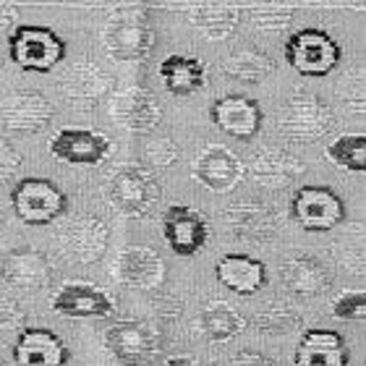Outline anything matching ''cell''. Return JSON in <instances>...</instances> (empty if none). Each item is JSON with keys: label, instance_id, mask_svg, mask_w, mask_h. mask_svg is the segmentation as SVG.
Here are the masks:
<instances>
[{"label": "cell", "instance_id": "1", "mask_svg": "<svg viewBox=\"0 0 366 366\" xmlns=\"http://www.w3.org/2000/svg\"><path fill=\"white\" fill-rule=\"evenodd\" d=\"M102 47L113 61L142 63L154 50V26L147 6H115L102 24Z\"/></svg>", "mask_w": 366, "mask_h": 366}, {"label": "cell", "instance_id": "2", "mask_svg": "<svg viewBox=\"0 0 366 366\" xmlns=\"http://www.w3.org/2000/svg\"><path fill=\"white\" fill-rule=\"evenodd\" d=\"M102 194H105L107 204L123 217H147L160 204L162 186L147 165L126 162L105 178Z\"/></svg>", "mask_w": 366, "mask_h": 366}, {"label": "cell", "instance_id": "3", "mask_svg": "<svg viewBox=\"0 0 366 366\" xmlns=\"http://www.w3.org/2000/svg\"><path fill=\"white\" fill-rule=\"evenodd\" d=\"M335 126V115L317 94L306 89H293L285 97L277 115V131L293 144H314L325 139Z\"/></svg>", "mask_w": 366, "mask_h": 366}, {"label": "cell", "instance_id": "4", "mask_svg": "<svg viewBox=\"0 0 366 366\" xmlns=\"http://www.w3.org/2000/svg\"><path fill=\"white\" fill-rule=\"evenodd\" d=\"M102 345L121 366H149L160 359L162 332L137 317H123L107 325Z\"/></svg>", "mask_w": 366, "mask_h": 366}, {"label": "cell", "instance_id": "5", "mask_svg": "<svg viewBox=\"0 0 366 366\" xmlns=\"http://www.w3.org/2000/svg\"><path fill=\"white\" fill-rule=\"evenodd\" d=\"M8 53L21 71L50 74L66 58V42L50 26L16 24V29L8 34Z\"/></svg>", "mask_w": 366, "mask_h": 366}, {"label": "cell", "instance_id": "6", "mask_svg": "<svg viewBox=\"0 0 366 366\" xmlns=\"http://www.w3.org/2000/svg\"><path fill=\"white\" fill-rule=\"evenodd\" d=\"M282 53H285L290 69L309 79L327 76L330 71L337 69V63L343 58L337 39L330 31L317 29V26L293 31L282 47Z\"/></svg>", "mask_w": 366, "mask_h": 366}, {"label": "cell", "instance_id": "7", "mask_svg": "<svg viewBox=\"0 0 366 366\" xmlns=\"http://www.w3.org/2000/svg\"><path fill=\"white\" fill-rule=\"evenodd\" d=\"M11 204L24 225H50L66 212L69 197L50 178H21L11 189Z\"/></svg>", "mask_w": 366, "mask_h": 366}, {"label": "cell", "instance_id": "8", "mask_svg": "<svg viewBox=\"0 0 366 366\" xmlns=\"http://www.w3.org/2000/svg\"><path fill=\"white\" fill-rule=\"evenodd\" d=\"M290 217L309 233H330L345 220V204L327 186H298L290 199Z\"/></svg>", "mask_w": 366, "mask_h": 366}, {"label": "cell", "instance_id": "9", "mask_svg": "<svg viewBox=\"0 0 366 366\" xmlns=\"http://www.w3.org/2000/svg\"><path fill=\"white\" fill-rule=\"evenodd\" d=\"M110 225L97 214H76L58 230V246L74 264H94L105 257Z\"/></svg>", "mask_w": 366, "mask_h": 366}, {"label": "cell", "instance_id": "10", "mask_svg": "<svg viewBox=\"0 0 366 366\" xmlns=\"http://www.w3.org/2000/svg\"><path fill=\"white\" fill-rule=\"evenodd\" d=\"M160 233L165 244L178 257H197L209 241V222L197 207L191 204H168L162 212Z\"/></svg>", "mask_w": 366, "mask_h": 366}, {"label": "cell", "instance_id": "11", "mask_svg": "<svg viewBox=\"0 0 366 366\" xmlns=\"http://www.w3.org/2000/svg\"><path fill=\"white\" fill-rule=\"evenodd\" d=\"M191 178L212 194H230L246 178V168L233 149L222 144H207L191 162Z\"/></svg>", "mask_w": 366, "mask_h": 366}, {"label": "cell", "instance_id": "12", "mask_svg": "<svg viewBox=\"0 0 366 366\" xmlns=\"http://www.w3.org/2000/svg\"><path fill=\"white\" fill-rule=\"evenodd\" d=\"M222 222L225 230L238 241L246 244H267L272 238H277L282 228L280 212L269 207L267 202H236L228 209H222Z\"/></svg>", "mask_w": 366, "mask_h": 366}, {"label": "cell", "instance_id": "13", "mask_svg": "<svg viewBox=\"0 0 366 366\" xmlns=\"http://www.w3.org/2000/svg\"><path fill=\"white\" fill-rule=\"evenodd\" d=\"M113 86V76L107 74L99 63L81 58L61 76V94L69 102V107L79 113H89L107 97V92Z\"/></svg>", "mask_w": 366, "mask_h": 366}, {"label": "cell", "instance_id": "14", "mask_svg": "<svg viewBox=\"0 0 366 366\" xmlns=\"http://www.w3.org/2000/svg\"><path fill=\"white\" fill-rule=\"evenodd\" d=\"M50 309L66 320H105L115 314V301L94 282L69 280L50 296Z\"/></svg>", "mask_w": 366, "mask_h": 366}, {"label": "cell", "instance_id": "15", "mask_svg": "<svg viewBox=\"0 0 366 366\" xmlns=\"http://www.w3.org/2000/svg\"><path fill=\"white\" fill-rule=\"evenodd\" d=\"M53 121V102L34 89L11 92L0 102V123L11 134H37Z\"/></svg>", "mask_w": 366, "mask_h": 366}, {"label": "cell", "instance_id": "16", "mask_svg": "<svg viewBox=\"0 0 366 366\" xmlns=\"http://www.w3.org/2000/svg\"><path fill=\"white\" fill-rule=\"evenodd\" d=\"M47 149L55 160L69 162V165H99L113 152V142L94 129L66 126L58 134H53Z\"/></svg>", "mask_w": 366, "mask_h": 366}, {"label": "cell", "instance_id": "17", "mask_svg": "<svg viewBox=\"0 0 366 366\" xmlns=\"http://www.w3.org/2000/svg\"><path fill=\"white\" fill-rule=\"evenodd\" d=\"M110 115L131 134H152L162 121V105L147 86H126L110 102Z\"/></svg>", "mask_w": 366, "mask_h": 366}, {"label": "cell", "instance_id": "18", "mask_svg": "<svg viewBox=\"0 0 366 366\" xmlns=\"http://www.w3.org/2000/svg\"><path fill=\"white\" fill-rule=\"evenodd\" d=\"M0 274L14 288L45 290L53 285L55 269L45 252H39L34 246H16L0 259Z\"/></svg>", "mask_w": 366, "mask_h": 366}, {"label": "cell", "instance_id": "19", "mask_svg": "<svg viewBox=\"0 0 366 366\" xmlns=\"http://www.w3.org/2000/svg\"><path fill=\"white\" fill-rule=\"evenodd\" d=\"M246 176L262 189H282L304 176V162L296 154L280 147H259L254 149L249 162H244Z\"/></svg>", "mask_w": 366, "mask_h": 366}, {"label": "cell", "instance_id": "20", "mask_svg": "<svg viewBox=\"0 0 366 366\" xmlns=\"http://www.w3.org/2000/svg\"><path fill=\"white\" fill-rule=\"evenodd\" d=\"M212 123L222 134L233 139H254L262 131V107L257 99L246 97V94H225L217 97L209 107Z\"/></svg>", "mask_w": 366, "mask_h": 366}, {"label": "cell", "instance_id": "21", "mask_svg": "<svg viewBox=\"0 0 366 366\" xmlns=\"http://www.w3.org/2000/svg\"><path fill=\"white\" fill-rule=\"evenodd\" d=\"M69 348L58 332L47 327L19 330L14 343V366H66Z\"/></svg>", "mask_w": 366, "mask_h": 366}, {"label": "cell", "instance_id": "22", "mask_svg": "<svg viewBox=\"0 0 366 366\" xmlns=\"http://www.w3.org/2000/svg\"><path fill=\"white\" fill-rule=\"evenodd\" d=\"M115 280L139 290H154L165 282V262L147 246H126L115 259Z\"/></svg>", "mask_w": 366, "mask_h": 366}, {"label": "cell", "instance_id": "23", "mask_svg": "<svg viewBox=\"0 0 366 366\" xmlns=\"http://www.w3.org/2000/svg\"><path fill=\"white\" fill-rule=\"evenodd\" d=\"M214 277L220 285L238 293V296H254L267 285V264L249 254H225L214 264Z\"/></svg>", "mask_w": 366, "mask_h": 366}, {"label": "cell", "instance_id": "24", "mask_svg": "<svg viewBox=\"0 0 366 366\" xmlns=\"http://www.w3.org/2000/svg\"><path fill=\"white\" fill-rule=\"evenodd\" d=\"M351 353L335 330H306L293 353V366H348Z\"/></svg>", "mask_w": 366, "mask_h": 366}, {"label": "cell", "instance_id": "25", "mask_svg": "<svg viewBox=\"0 0 366 366\" xmlns=\"http://www.w3.org/2000/svg\"><path fill=\"white\" fill-rule=\"evenodd\" d=\"M282 285L296 296H320L332 285L327 264L309 254H290L280 264Z\"/></svg>", "mask_w": 366, "mask_h": 366}, {"label": "cell", "instance_id": "26", "mask_svg": "<svg viewBox=\"0 0 366 366\" xmlns=\"http://www.w3.org/2000/svg\"><path fill=\"white\" fill-rule=\"evenodd\" d=\"M157 74H160L165 92L173 97H191L207 86V66L197 55H168V58H162Z\"/></svg>", "mask_w": 366, "mask_h": 366}, {"label": "cell", "instance_id": "27", "mask_svg": "<svg viewBox=\"0 0 366 366\" xmlns=\"http://www.w3.org/2000/svg\"><path fill=\"white\" fill-rule=\"evenodd\" d=\"M241 8L233 3H197L189 6V24L209 42H225L241 26Z\"/></svg>", "mask_w": 366, "mask_h": 366}, {"label": "cell", "instance_id": "28", "mask_svg": "<svg viewBox=\"0 0 366 366\" xmlns=\"http://www.w3.org/2000/svg\"><path fill=\"white\" fill-rule=\"evenodd\" d=\"M194 330L207 343H230L233 337H238L246 330V320L236 306L214 298L207 306H202Z\"/></svg>", "mask_w": 366, "mask_h": 366}, {"label": "cell", "instance_id": "29", "mask_svg": "<svg viewBox=\"0 0 366 366\" xmlns=\"http://www.w3.org/2000/svg\"><path fill=\"white\" fill-rule=\"evenodd\" d=\"M220 71L233 81L244 84H262L267 76H272L274 61L272 55L259 50V47H241L236 53H230L220 63Z\"/></svg>", "mask_w": 366, "mask_h": 366}, {"label": "cell", "instance_id": "30", "mask_svg": "<svg viewBox=\"0 0 366 366\" xmlns=\"http://www.w3.org/2000/svg\"><path fill=\"white\" fill-rule=\"evenodd\" d=\"M254 327L262 335H290L296 330L304 327V314L296 306L280 298H272L267 304H262L254 314Z\"/></svg>", "mask_w": 366, "mask_h": 366}, {"label": "cell", "instance_id": "31", "mask_svg": "<svg viewBox=\"0 0 366 366\" xmlns=\"http://www.w3.org/2000/svg\"><path fill=\"white\" fill-rule=\"evenodd\" d=\"M327 160L348 173H364L366 170V137L364 134H343L332 139L325 149Z\"/></svg>", "mask_w": 366, "mask_h": 366}, {"label": "cell", "instance_id": "32", "mask_svg": "<svg viewBox=\"0 0 366 366\" xmlns=\"http://www.w3.org/2000/svg\"><path fill=\"white\" fill-rule=\"evenodd\" d=\"M249 24L259 31H282L288 29L293 19H296V6H285V3H257V6L246 8Z\"/></svg>", "mask_w": 366, "mask_h": 366}, {"label": "cell", "instance_id": "33", "mask_svg": "<svg viewBox=\"0 0 366 366\" xmlns=\"http://www.w3.org/2000/svg\"><path fill=\"white\" fill-rule=\"evenodd\" d=\"M330 314L340 322H364L366 320V290L348 288L337 293L330 304Z\"/></svg>", "mask_w": 366, "mask_h": 366}, {"label": "cell", "instance_id": "34", "mask_svg": "<svg viewBox=\"0 0 366 366\" xmlns=\"http://www.w3.org/2000/svg\"><path fill=\"white\" fill-rule=\"evenodd\" d=\"M178 157H181V149H178V144L170 137L154 139V142H149V147H147V162H149L152 168H162V170L173 168L178 162Z\"/></svg>", "mask_w": 366, "mask_h": 366}, {"label": "cell", "instance_id": "35", "mask_svg": "<svg viewBox=\"0 0 366 366\" xmlns=\"http://www.w3.org/2000/svg\"><path fill=\"white\" fill-rule=\"evenodd\" d=\"M26 327V312L24 306L11 296H0V332Z\"/></svg>", "mask_w": 366, "mask_h": 366}, {"label": "cell", "instance_id": "36", "mask_svg": "<svg viewBox=\"0 0 366 366\" xmlns=\"http://www.w3.org/2000/svg\"><path fill=\"white\" fill-rule=\"evenodd\" d=\"M21 168V154L0 137V183H8Z\"/></svg>", "mask_w": 366, "mask_h": 366}, {"label": "cell", "instance_id": "37", "mask_svg": "<svg viewBox=\"0 0 366 366\" xmlns=\"http://www.w3.org/2000/svg\"><path fill=\"white\" fill-rule=\"evenodd\" d=\"M225 366H280L272 356L262 351H254V348H246V351H238L236 356H230Z\"/></svg>", "mask_w": 366, "mask_h": 366}, {"label": "cell", "instance_id": "38", "mask_svg": "<svg viewBox=\"0 0 366 366\" xmlns=\"http://www.w3.org/2000/svg\"><path fill=\"white\" fill-rule=\"evenodd\" d=\"M16 16H19V8L0 0V29H11V31H14L16 29Z\"/></svg>", "mask_w": 366, "mask_h": 366}, {"label": "cell", "instance_id": "39", "mask_svg": "<svg viewBox=\"0 0 366 366\" xmlns=\"http://www.w3.org/2000/svg\"><path fill=\"white\" fill-rule=\"evenodd\" d=\"M162 366H199V364L194 359H189V356H170V359H165Z\"/></svg>", "mask_w": 366, "mask_h": 366}, {"label": "cell", "instance_id": "40", "mask_svg": "<svg viewBox=\"0 0 366 366\" xmlns=\"http://www.w3.org/2000/svg\"><path fill=\"white\" fill-rule=\"evenodd\" d=\"M0 366H8V364H6V359H3V356H0Z\"/></svg>", "mask_w": 366, "mask_h": 366}, {"label": "cell", "instance_id": "41", "mask_svg": "<svg viewBox=\"0 0 366 366\" xmlns=\"http://www.w3.org/2000/svg\"><path fill=\"white\" fill-rule=\"evenodd\" d=\"M0 69H3V58H0Z\"/></svg>", "mask_w": 366, "mask_h": 366}, {"label": "cell", "instance_id": "42", "mask_svg": "<svg viewBox=\"0 0 366 366\" xmlns=\"http://www.w3.org/2000/svg\"><path fill=\"white\" fill-rule=\"evenodd\" d=\"M0 225H3V214H0Z\"/></svg>", "mask_w": 366, "mask_h": 366}]
</instances>
